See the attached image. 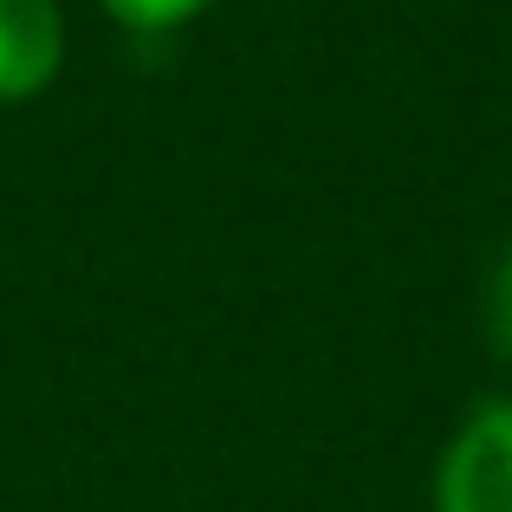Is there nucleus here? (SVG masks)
Segmentation results:
<instances>
[{"label":"nucleus","mask_w":512,"mask_h":512,"mask_svg":"<svg viewBox=\"0 0 512 512\" xmlns=\"http://www.w3.org/2000/svg\"><path fill=\"white\" fill-rule=\"evenodd\" d=\"M428 493L435 512H512V396H487L461 415Z\"/></svg>","instance_id":"nucleus-1"},{"label":"nucleus","mask_w":512,"mask_h":512,"mask_svg":"<svg viewBox=\"0 0 512 512\" xmlns=\"http://www.w3.org/2000/svg\"><path fill=\"white\" fill-rule=\"evenodd\" d=\"M487 344H493V357L512 363V247L500 253V266L487 279Z\"/></svg>","instance_id":"nucleus-4"},{"label":"nucleus","mask_w":512,"mask_h":512,"mask_svg":"<svg viewBox=\"0 0 512 512\" xmlns=\"http://www.w3.org/2000/svg\"><path fill=\"white\" fill-rule=\"evenodd\" d=\"M65 65L59 0H0V104H26L52 91Z\"/></svg>","instance_id":"nucleus-2"},{"label":"nucleus","mask_w":512,"mask_h":512,"mask_svg":"<svg viewBox=\"0 0 512 512\" xmlns=\"http://www.w3.org/2000/svg\"><path fill=\"white\" fill-rule=\"evenodd\" d=\"M98 7H104V20H117L137 39H169L182 26H195L214 0H98Z\"/></svg>","instance_id":"nucleus-3"}]
</instances>
